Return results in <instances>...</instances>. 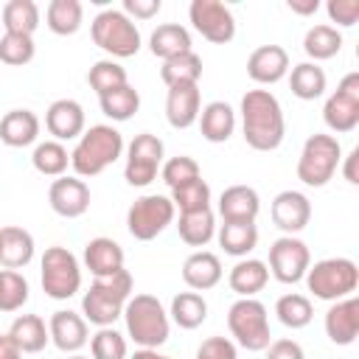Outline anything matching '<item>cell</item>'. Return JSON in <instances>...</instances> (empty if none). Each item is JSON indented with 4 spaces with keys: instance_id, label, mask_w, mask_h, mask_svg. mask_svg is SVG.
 Masks as SVG:
<instances>
[{
    "instance_id": "cell-1",
    "label": "cell",
    "mask_w": 359,
    "mask_h": 359,
    "mask_svg": "<svg viewBox=\"0 0 359 359\" xmlns=\"http://www.w3.org/2000/svg\"><path fill=\"white\" fill-rule=\"evenodd\" d=\"M241 135L255 151H275L283 143L286 121L280 101L269 90H247L241 98Z\"/></svg>"
},
{
    "instance_id": "cell-2",
    "label": "cell",
    "mask_w": 359,
    "mask_h": 359,
    "mask_svg": "<svg viewBox=\"0 0 359 359\" xmlns=\"http://www.w3.org/2000/svg\"><path fill=\"white\" fill-rule=\"evenodd\" d=\"M123 154V135L109 123H95L81 132L76 149L70 151V165L76 177H98Z\"/></svg>"
},
{
    "instance_id": "cell-3",
    "label": "cell",
    "mask_w": 359,
    "mask_h": 359,
    "mask_svg": "<svg viewBox=\"0 0 359 359\" xmlns=\"http://www.w3.org/2000/svg\"><path fill=\"white\" fill-rule=\"evenodd\" d=\"M132 289H135V280L129 269H121L109 278H95L81 297V317L98 328L112 325L123 314V306L132 297Z\"/></svg>"
},
{
    "instance_id": "cell-4",
    "label": "cell",
    "mask_w": 359,
    "mask_h": 359,
    "mask_svg": "<svg viewBox=\"0 0 359 359\" xmlns=\"http://www.w3.org/2000/svg\"><path fill=\"white\" fill-rule=\"evenodd\" d=\"M121 317L126 323V337L137 348H160L168 339L171 320L154 294H132Z\"/></svg>"
},
{
    "instance_id": "cell-5",
    "label": "cell",
    "mask_w": 359,
    "mask_h": 359,
    "mask_svg": "<svg viewBox=\"0 0 359 359\" xmlns=\"http://www.w3.org/2000/svg\"><path fill=\"white\" fill-rule=\"evenodd\" d=\"M90 36L112 59H129L143 45L135 20H129L121 8H104V11H98L93 17V22H90Z\"/></svg>"
},
{
    "instance_id": "cell-6",
    "label": "cell",
    "mask_w": 359,
    "mask_h": 359,
    "mask_svg": "<svg viewBox=\"0 0 359 359\" xmlns=\"http://www.w3.org/2000/svg\"><path fill=\"white\" fill-rule=\"evenodd\" d=\"M306 286L317 300H345L359 286V266L351 258H323L306 269Z\"/></svg>"
},
{
    "instance_id": "cell-7",
    "label": "cell",
    "mask_w": 359,
    "mask_h": 359,
    "mask_svg": "<svg viewBox=\"0 0 359 359\" xmlns=\"http://www.w3.org/2000/svg\"><path fill=\"white\" fill-rule=\"evenodd\" d=\"M342 160V146L334 135H311L297 157V180L309 188H323L334 180Z\"/></svg>"
},
{
    "instance_id": "cell-8",
    "label": "cell",
    "mask_w": 359,
    "mask_h": 359,
    "mask_svg": "<svg viewBox=\"0 0 359 359\" xmlns=\"http://www.w3.org/2000/svg\"><path fill=\"white\" fill-rule=\"evenodd\" d=\"M227 328H230V337L247 351H266V345L272 342L266 306L255 297H238L230 306Z\"/></svg>"
},
{
    "instance_id": "cell-9",
    "label": "cell",
    "mask_w": 359,
    "mask_h": 359,
    "mask_svg": "<svg viewBox=\"0 0 359 359\" xmlns=\"http://www.w3.org/2000/svg\"><path fill=\"white\" fill-rule=\"evenodd\" d=\"M42 292L53 300H70L81 289V266L79 258L67 247H48L42 252Z\"/></svg>"
},
{
    "instance_id": "cell-10",
    "label": "cell",
    "mask_w": 359,
    "mask_h": 359,
    "mask_svg": "<svg viewBox=\"0 0 359 359\" xmlns=\"http://www.w3.org/2000/svg\"><path fill=\"white\" fill-rule=\"evenodd\" d=\"M174 216H177V208L168 196L143 194L126 210V230L137 241H151L174 222Z\"/></svg>"
},
{
    "instance_id": "cell-11",
    "label": "cell",
    "mask_w": 359,
    "mask_h": 359,
    "mask_svg": "<svg viewBox=\"0 0 359 359\" xmlns=\"http://www.w3.org/2000/svg\"><path fill=\"white\" fill-rule=\"evenodd\" d=\"M163 168V140L151 132H140L126 146V165L123 180L132 188H146L157 180V171Z\"/></svg>"
},
{
    "instance_id": "cell-12",
    "label": "cell",
    "mask_w": 359,
    "mask_h": 359,
    "mask_svg": "<svg viewBox=\"0 0 359 359\" xmlns=\"http://www.w3.org/2000/svg\"><path fill=\"white\" fill-rule=\"evenodd\" d=\"M323 121L337 135H348L359 126V73L356 70L342 76L337 90L325 98Z\"/></svg>"
},
{
    "instance_id": "cell-13",
    "label": "cell",
    "mask_w": 359,
    "mask_h": 359,
    "mask_svg": "<svg viewBox=\"0 0 359 359\" xmlns=\"http://www.w3.org/2000/svg\"><path fill=\"white\" fill-rule=\"evenodd\" d=\"M269 272L280 283H300L311 266V252L297 236H280L269 247Z\"/></svg>"
},
{
    "instance_id": "cell-14",
    "label": "cell",
    "mask_w": 359,
    "mask_h": 359,
    "mask_svg": "<svg viewBox=\"0 0 359 359\" xmlns=\"http://www.w3.org/2000/svg\"><path fill=\"white\" fill-rule=\"evenodd\" d=\"M188 20L194 31L213 45H227L236 36V17L219 0H194L188 6Z\"/></svg>"
},
{
    "instance_id": "cell-15",
    "label": "cell",
    "mask_w": 359,
    "mask_h": 359,
    "mask_svg": "<svg viewBox=\"0 0 359 359\" xmlns=\"http://www.w3.org/2000/svg\"><path fill=\"white\" fill-rule=\"evenodd\" d=\"M50 210L62 219H79L90 208V188L81 177H56L48 191Z\"/></svg>"
},
{
    "instance_id": "cell-16",
    "label": "cell",
    "mask_w": 359,
    "mask_h": 359,
    "mask_svg": "<svg viewBox=\"0 0 359 359\" xmlns=\"http://www.w3.org/2000/svg\"><path fill=\"white\" fill-rule=\"evenodd\" d=\"M269 213H272L275 227L283 230V236H294V233L306 230V224L311 222V202L300 191H280L272 199Z\"/></svg>"
},
{
    "instance_id": "cell-17",
    "label": "cell",
    "mask_w": 359,
    "mask_h": 359,
    "mask_svg": "<svg viewBox=\"0 0 359 359\" xmlns=\"http://www.w3.org/2000/svg\"><path fill=\"white\" fill-rule=\"evenodd\" d=\"M48 334H50V342L62 351V353H76L87 345L90 339V328H87V320L70 309H59L50 314V323H48Z\"/></svg>"
},
{
    "instance_id": "cell-18",
    "label": "cell",
    "mask_w": 359,
    "mask_h": 359,
    "mask_svg": "<svg viewBox=\"0 0 359 359\" xmlns=\"http://www.w3.org/2000/svg\"><path fill=\"white\" fill-rule=\"evenodd\" d=\"M45 129L53 135V140H79L84 132V109L73 98H59L45 112Z\"/></svg>"
},
{
    "instance_id": "cell-19",
    "label": "cell",
    "mask_w": 359,
    "mask_h": 359,
    "mask_svg": "<svg viewBox=\"0 0 359 359\" xmlns=\"http://www.w3.org/2000/svg\"><path fill=\"white\" fill-rule=\"evenodd\" d=\"M289 73V53L280 45H261L247 59V76L255 84H278Z\"/></svg>"
},
{
    "instance_id": "cell-20",
    "label": "cell",
    "mask_w": 359,
    "mask_h": 359,
    "mask_svg": "<svg viewBox=\"0 0 359 359\" xmlns=\"http://www.w3.org/2000/svg\"><path fill=\"white\" fill-rule=\"evenodd\" d=\"M258 210H261V196L250 185H230L219 196V216H222V222L255 224Z\"/></svg>"
},
{
    "instance_id": "cell-21",
    "label": "cell",
    "mask_w": 359,
    "mask_h": 359,
    "mask_svg": "<svg viewBox=\"0 0 359 359\" xmlns=\"http://www.w3.org/2000/svg\"><path fill=\"white\" fill-rule=\"evenodd\" d=\"M202 109V95H199V84H177L168 87L165 95V118L174 129H191L199 118Z\"/></svg>"
},
{
    "instance_id": "cell-22",
    "label": "cell",
    "mask_w": 359,
    "mask_h": 359,
    "mask_svg": "<svg viewBox=\"0 0 359 359\" xmlns=\"http://www.w3.org/2000/svg\"><path fill=\"white\" fill-rule=\"evenodd\" d=\"M359 334V300L351 294L345 300L331 303L325 311V337L334 345H351Z\"/></svg>"
},
{
    "instance_id": "cell-23",
    "label": "cell",
    "mask_w": 359,
    "mask_h": 359,
    "mask_svg": "<svg viewBox=\"0 0 359 359\" xmlns=\"http://www.w3.org/2000/svg\"><path fill=\"white\" fill-rule=\"evenodd\" d=\"M123 261H126V255H123L121 244L107 236L90 238L84 244V266L93 272V278H109V275L121 272Z\"/></svg>"
},
{
    "instance_id": "cell-24",
    "label": "cell",
    "mask_w": 359,
    "mask_h": 359,
    "mask_svg": "<svg viewBox=\"0 0 359 359\" xmlns=\"http://www.w3.org/2000/svg\"><path fill=\"white\" fill-rule=\"evenodd\" d=\"M222 261L208 250H196L182 264V280L191 292H208L222 280Z\"/></svg>"
},
{
    "instance_id": "cell-25",
    "label": "cell",
    "mask_w": 359,
    "mask_h": 359,
    "mask_svg": "<svg viewBox=\"0 0 359 359\" xmlns=\"http://www.w3.org/2000/svg\"><path fill=\"white\" fill-rule=\"evenodd\" d=\"M199 132L208 143H227L236 132V112L227 101H210L199 109Z\"/></svg>"
},
{
    "instance_id": "cell-26",
    "label": "cell",
    "mask_w": 359,
    "mask_h": 359,
    "mask_svg": "<svg viewBox=\"0 0 359 359\" xmlns=\"http://www.w3.org/2000/svg\"><path fill=\"white\" fill-rule=\"evenodd\" d=\"M34 261V236L25 227H0V266L22 269Z\"/></svg>"
},
{
    "instance_id": "cell-27",
    "label": "cell",
    "mask_w": 359,
    "mask_h": 359,
    "mask_svg": "<svg viewBox=\"0 0 359 359\" xmlns=\"http://www.w3.org/2000/svg\"><path fill=\"white\" fill-rule=\"evenodd\" d=\"M39 137V118L31 109H11L0 118V140L11 149H25Z\"/></svg>"
},
{
    "instance_id": "cell-28",
    "label": "cell",
    "mask_w": 359,
    "mask_h": 359,
    "mask_svg": "<svg viewBox=\"0 0 359 359\" xmlns=\"http://www.w3.org/2000/svg\"><path fill=\"white\" fill-rule=\"evenodd\" d=\"M227 283L238 297H255L269 283V266L264 261H258V258H241L230 269Z\"/></svg>"
},
{
    "instance_id": "cell-29",
    "label": "cell",
    "mask_w": 359,
    "mask_h": 359,
    "mask_svg": "<svg viewBox=\"0 0 359 359\" xmlns=\"http://www.w3.org/2000/svg\"><path fill=\"white\" fill-rule=\"evenodd\" d=\"M11 342L20 348V353H39L50 342L48 325L39 314H20L8 328Z\"/></svg>"
},
{
    "instance_id": "cell-30",
    "label": "cell",
    "mask_w": 359,
    "mask_h": 359,
    "mask_svg": "<svg viewBox=\"0 0 359 359\" xmlns=\"http://www.w3.org/2000/svg\"><path fill=\"white\" fill-rule=\"evenodd\" d=\"M149 50H151V56H157V59H174V56H180V53H188L191 50V34H188V28L185 25H180V22H163V25H157L154 31H151V36H149Z\"/></svg>"
},
{
    "instance_id": "cell-31",
    "label": "cell",
    "mask_w": 359,
    "mask_h": 359,
    "mask_svg": "<svg viewBox=\"0 0 359 359\" xmlns=\"http://www.w3.org/2000/svg\"><path fill=\"white\" fill-rule=\"evenodd\" d=\"M328 87V79H325V70L314 62H300L292 67L289 73V90L292 95H297L300 101H314L325 93Z\"/></svg>"
},
{
    "instance_id": "cell-32",
    "label": "cell",
    "mask_w": 359,
    "mask_h": 359,
    "mask_svg": "<svg viewBox=\"0 0 359 359\" xmlns=\"http://www.w3.org/2000/svg\"><path fill=\"white\" fill-rule=\"evenodd\" d=\"M342 48V34L334 28V25H311L303 36V50L309 56V62H325V59H334Z\"/></svg>"
},
{
    "instance_id": "cell-33",
    "label": "cell",
    "mask_w": 359,
    "mask_h": 359,
    "mask_svg": "<svg viewBox=\"0 0 359 359\" xmlns=\"http://www.w3.org/2000/svg\"><path fill=\"white\" fill-rule=\"evenodd\" d=\"M84 8L79 0H50L45 8V25L56 36H73L81 28Z\"/></svg>"
},
{
    "instance_id": "cell-34",
    "label": "cell",
    "mask_w": 359,
    "mask_h": 359,
    "mask_svg": "<svg viewBox=\"0 0 359 359\" xmlns=\"http://www.w3.org/2000/svg\"><path fill=\"white\" fill-rule=\"evenodd\" d=\"M216 238H219V244L227 255L247 258L258 244V227L255 224H241V222H224V224H219Z\"/></svg>"
},
{
    "instance_id": "cell-35",
    "label": "cell",
    "mask_w": 359,
    "mask_h": 359,
    "mask_svg": "<svg viewBox=\"0 0 359 359\" xmlns=\"http://www.w3.org/2000/svg\"><path fill=\"white\" fill-rule=\"evenodd\" d=\"M177 230H180V238L188 247H205L216 236V216H213L210 208L196 210V213H180Z\"/></svg>"
},
{
    "instance_id": "cell-36",
    "label": "cell",
    "mask_w": 359,
    "mask_h": 359,
    "mask_svg": "<svg viewBox=\"0 0 359 359\" xmlns=\"http://www.w3.org/2000/svg\"><path fill=\"white\" fill-rule=\"evenodd\" d=\"M168 314L180 328L194 331L208 320V300L199 292H180V294H174Z\"/></svg>"
},
{
    "instance_id": "cell-37",
    "label": "cell",
    "mask_w": 359,
    "mask_h": 359,
    "mask_svg": "<svg viewBox=\"0 0 359 359\" xmlns=\"http://www.w3.org/2000/svg\"><path fill=\"white\" fill-rule=\"evenodd\" d=\"M3 28L6 34L34 36L39 28V6L34 0H8L3 6Z\"/></svg>"
},
{
    "instance_id": "cell-38",
    "label": "cell",
    "mask_w": 359,
    "mask_h": 359,
    "mask_svg": "<svg viewBox=\"0 0 359 359\" xmlns=\"http://www.w3.org/2000/svg\"><path fill=\"white\" fill-rule=\"evenodd\" d=\"M160 79L165 87H177V84H199L202 79V59L188 50V53H180L174 59H165L163 67H160Z\"/></svg>"
},
{
    "instance_id": "cell-39",
    "label": "cell",
    "mask_w": 359,
    "mask_h": 359,
    "mask_svg": "<svg viewBox=\"0 0 359 359\" xmlns=\"http://www.w3.org/2000/svg\"><path fill=\"white\" fill-rule=\"evenodd\" d=\"M98 104H101V112L107 118H112V121H129L140 109V93L132 84H121V87L98 95Z\"/></svg>"
},
{
    "instance_id": "cell-40",
    "label": "cell",
    "mask_w": 359,
    "mask_h": 359,
    "mask_svg": "<svg viewBox=\"0 0 359 359\" xmlns=\"http://www.w3.org/2000/svg\"><path fill=\"white\" fill-rule=\"evenodd\" d=\"M31 163L45 177H65V171L70 165V151L59 140H45V143H36Z\"/></svg>"
},
{
    "instance_id": "cell-41",
    "label": "cell",
    "mask_w": 359,
    "mask_h": 359,
    "mask_svg": "<svg viewBox=\"0 0 359 359\" xmlns=\"http://www.w3.org/2000/svg\"><path fill=\"white\" fill-rule=\"evenodd\" d=\"M275 314H278V320H280L286 328L297 331V328H306V325L311 323V317H314V306H311V300H309L306 294L289 292V294H280V297H278V303H275Z\"/></svg>"
},
{
    "instance_id": "cell-42",
    "label": "cell",
    "mask_w": 359,
    "mask_h": 359,
    "mask_svg": "<svg viewBox=\"0 0 359 359\" xmlns=\"http://www.w3.org/2000/svg\"><path fill=\"white\" fill-rule=\"evenodd\" d=\"M168 199L174 202V208H177L180 213L208 210V208H210V185L199 177V180H194V182H185V185L174 188Z\"/></svg>"
},
{
    "instance_id": "cell-43",
    "label": "cell",
    "mask_w": 359,
    "mask_h": 359,
    "mask_svg": "<svg viewBox=\"0 0 359 359\" xmlns=\"http://www.w3.org/2000/svg\"><path fill=\"white\" fill-rule=\"evenodd\" d=\"M28 303V280L17 269H0V311H20Z\"/></svg>"
},
{
    "instance_id": "cell-44",
    "label": "cell",
    "mask_w": 359,
    "mask_h": 359,
    "mask_svg": "<svg viewBox=\"0 0 359 359\" xmlns=\"http://www.w3.org/2000/svg\"><path fill=\"white\" fill-rule=\"evenodd\" d=\"M87 84H90L98 95H104V93L115 90V87H121V84H129L126 67H121L115 59H101V62H95V65L87 70Z\"/></svg>"
},
{
    "instance_id": "cell-45",
    "label": "cell",
    "mask_w": 359,
    "mask_h": 359,
    "mask_svg": "<svg viewBox=\"0 0 359 359\" xmlns=\"http://www.w3.org/2000/svg\"><path fill=\"white\" fill-rule=\"evenodd\" d=\"M90 353H93V359H126L129 345H126V337L121 331L107 325L90 337Z\"/></svg>"
},
{
    "instance_id": "cell-46",
    "label": "cell",
    "mask_w": 359,
    "mask_h": 359,
    "mask_svg": "<svg viewBox=\"0 0 359 359\" xmlns=\"http://www.w3.org/2000/svg\"><path fill=\"white\" fill-rule=\"evenodd\" d=\"M36 45L34 36H22V34H3L0 36V62L11 65V67H22L34 59Z\"/></svg>"
},
{
    "instance_id": "cell-47",
    "label": "cell",
    "mask_w": 359,
    "mask_h": 359,
    "mask_svg": "<svg viewBox=\"0 0 359 359\" xmlns=\"http://www.w3.org/2000/svg\"><path fill=\"white\" fill-rule=\"evenodd\" d=\"M160 177H163V182L174 191V188H180V185H185V182L199 180L202 171H199V163H196L194 157H188V154H177V157H171V160L163 163Z\"/></svg>"
},
{
    "instance_id": "cell-48",
    "label": "cell",
    "mask_w": 359,
    "mask_h": 359,
    "mask_svg": "<svg viewBox=\"0 0 359 359\" xmlns=\"http://www.w3.org/2000/svg\"><path fill=\"white\" fill-rule=\"evenodd\" d=\"M325 14L331 22H337L339 28H351L359 20V0H328L325 3ZM334 25V28H337Z\"/></svg>"
},
{
    "instance_id": "cell-49",
    "label": "cell",
    "mask_w": 359,
    "mask_h": 359,
    "mask_svg": "<svg viewBox=\"0 0 359 359\" xmlns=\"http://www.w3.org/2000/svg\"><path fill=\"white\" fill-rule=\"evenodd\" d=\"M196 359H238V348L227 337H208L199 345Z\"/></svg>"
},
{
    "instance_id": "cell-50",
    "label": "cell",
    "mask_w": 359,
    "mask_h": 359,
    "mask_svg": "<svg viewBox=\"0 0 359 359\" xmlns=\"http://www.w3.org/2000/svg\"><path fill=\"white\" fill-rule=\"evenodd\" d=\"M266 359H306V353L294 339H272L266 345Z\"/></svg>"
},
{
    "instance_id": "cell-51",
    "label": "cell",
    "mask_w": 359,
    "mask_h": 359,
    "mask_svg": "<svg viewBox=\"0 0 359 359\" xmlns=\"http://www.w3.org/2000/svg\"><path fill=\"white\" fill-rule=\"evenodd\" d=\"M160 6H163L160 0H123V8H121V11H123L129 20H132V17H135V20H151V17L160 11Z\"/></svg>"
},
{
    "instance_id": "cell-52",
    "label": "cell",
    "mask_w": 359,
    "mask_h": 359,
    "mask_svg": "<svg viewBox=\"0 0 359 359\" xmlns=\"http://www.w3.org/2000/svg\"><path fill=\"white\" fill-rule=\"evenodd\" d=\"M356 163H359V149H353L348 157H342L339 160V165H342V177L351 182V185H359V174H356Z\"/></svg>"
},
{
    "instance_id": "cell-53",
    "label": "cell",
    "mask_w": 359,
    "mask_h": 359,
    "mask_svg": "<svg viewBox=\"0 0 359 359\" xmlns=\"http://www.w3.org/2000/svg\"><path fill=\"white\" fill-rule=\"evenodd\" d=\"M294 14H300V17H309V14H314L317 8H320V0H289L286 3Z\"/></svg>"
},
{
    "instance_id": "cell-54",
    "label": "cell",
    "mask_w": 359,
    "mask_h": 359,
    "mask_svg": "<svg viewBox=\"0 0 359 359\" xmlns=\"http://www.w3.org/2000/svg\"><path fill=\"white\" fill-rule=\"evenodd\" d=\"M0 359H22L20 348L11 342V337H8V334H3V337H0Z\"/></svg>"
},
{
    "instance_id": "cell-55",
    "label": "cell",
    "mask_w": 359,
    "mask_h": 359,
    "mask_svg": "<svg viewBox=\"0 0 359 359\" xmlns=\"http://www.w3.org/2000/svg\"><path fill=\"white\" fill-rule=\"evenodd\" d=\"M126 359H160V353H157V348H137L132 356H126Z\"/></svg>"
},
{
    "instance_id": "cell-56",
    "label": "cell",
    "mask_w": 359,
    "mask_h": 359,
    "mask_svg": "<svg viewBox=\"0 0 359 359\" xmlns=\"http://www.w3.org/2000/svg\"><path fill=\"white\" fill-rule=\"evenodd\" d=\"M67 359H90V356H81V353H70Z\"/></svg>"
},
{
    "instance_id": "cell-57",
    "label": "cell",
    "mask_w": 359,
    "mask_h": 359,
    "mask_svg": "<svg viewBox=\"0 0 359 359\" xmlns=\"http://www.w3.org/2000/svg\"><path fill=\"white\" fill-rule=\"evenodd\" d=\"M160 359H171V356H163V353H160Z\"/></svg>"
}]
</instances>
